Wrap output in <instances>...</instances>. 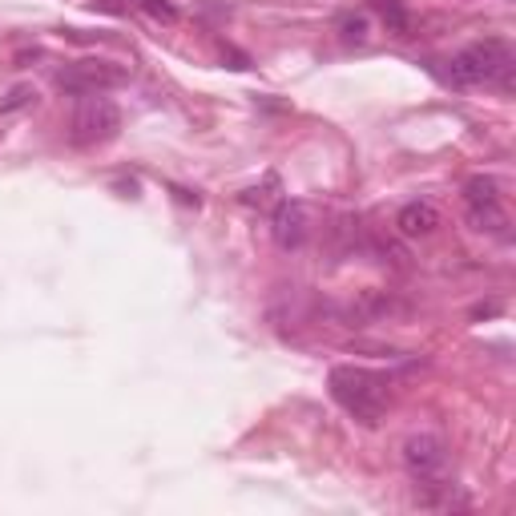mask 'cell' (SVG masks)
<instances>
[{
	"instance_id": "cell-1",
	"label": "cell",
	"mask_w": 516,
	"mask_h": 516,
	"mask_svg": "<svg viewBox=\"0 0 516 516\" xmlns=\"http://www.w3.org/2000/svg\"><path fill=\"white\" fill-rule=\"evenodd\" d=\"M331 396L343 412L356 415L367 428H375L388 412V383H383V375L364 372V367H335L331 372Z\"/></svg>"
},
{
	"instance_id": "cell-2",
	"label": "cell",
	"mask_w": 516,
	"mask_h": 516,
	"mask_svg": "<svg viewBox=\"0 0 516 516\" xmlns=\"http://www.w3.org/2000/svg\"><path fill=\"white\" fill-rule=\"evenodd\" d=\"M512 49L508 41H480V45H468L464 53L448 61V77L452 85H500V89H512Z\"/></svg>"
},
{
	"instance_id": "cell-3",
	"label": "cell",
	"mask_w": 516,
	"mask_h": 516,
	"mask_svg": "<svg viewBox=\"0 0 516 516\" xmlns=\"http://www.w3.org/2000/svg\"><path fill=\"white\" fill-rule=\"evenodd\" d=\"M121 134V110L102 94H89L77 105L73 121H69V137L73 145H105Z\"/></svg>"
},
{
	"instance_id": "cell-4",
	"label": "cell",
	"mask_w": 516,
	"mask_h": 516,
	"mask_svg": "<svg viewBox=\"0 0 516 516\" xmlns=\"http://www.w3.org/2000/svg\"><path fill=\"white\" fill-rule=\"evenodd\" d=\"M404 468L415 484H428V480H444L448 472V444L432 432H415L404 440Z\"/></svg>"
},
{
	"instance_id": "cell-5",
	"label": "cell",
	"mask_w": 516,
	"mask_h": 516,
	"mask_svg": "<svg viewBox=\"0 0 516 516\" xmlns=\"http://www.w3.org/2000/svg\"><path fill=\"white\" fill-rule=\"evenodd\" d=\"M126 69L110 65V61H81V65L65 69V73H57V89H65V94H102V89H113V85L126 81Z\"/></svg>"
},
{
	"instance_id": "cell-6",
	"label": "cell",
	"mask_w": 516,
	"mask_h": 516,
	"mask_svg": "<svg viewBox=\"0 0 516 516\" xmlns=\"http://www.w3.org/2000/svg\"><path fill=\"white\" fill-rule=\"evenodd\" d=\"M271 234L279 250H299L311 234V210L307 202H279L274 206V218H271Z\"/></svg>"
},
{
	"instance_id": "cell-7",
	"label": "cell",
	"mask_w": 516,
	"mask_h": 516,
	"mask_svg": "<svg viewBox=\"0 0 516 516\" xmlns=\"http://www.w3.org/2000/svg\"><path fill=\"white\" fill-rule=\"evenodd\" d=\"M396 230L404 238H428L440 230V210H436L432 202H423V198H415V202L399 206L396 214Z\"/></svg>"
},
{
	"instance_id": "cell-8",
	"label": "cell",
	"mask_w": 516,
	"mask_h": 516,
	"mask_svg": "<svg viewBox=\"0 0 516 516\" xmlns=\"http://www.w3.org/2000/svg\"><path fill=\"white\" fill-rule=\"evenodd\" d=\"M468 222H472V230H480V234L508 238V210H504V202L468 206Z\"/></svg>"
},
{
	"instance_id": "cell-9",
	"label": "cell",
	"mask_w": 516,
	"mask_h": 516,
	"mask_svg": "<svg viewBox=\"0 0 516 516\" xmlns=\"http://www.w3.org/2000/svg\"><path fill=\"white\" fill-rule=\"evenodd\" d=\"M488 202H500L496 178H488V174H476V178H468L464 182V206H488Z\"/></svg>"
},
{
	"instance_id": "cell-10",
	"label": "cell",
	"mask_w": 516,
	"mask_h": 516,
	"mask_svg": "<svg viewBox=\"0 0 516 516\" xmlns=\"http://www.w3.org/2000/svg\"><path fill=\"white\" fill-rule=\"evenodd\" d=\"M375 9H380L383 25L391 29L396 37H407V29H412V12L404 9V0H375Z\"/></svg>"
},
{
	"instance_id": "cell-11",
	"label": "cell",
	"mask_w": 516,
	"mask_h": 516,
	"mask_svg": "<svg viewBox=\"0 0 516 516\" xmlns=\"http://www.w3.org/2000/svg\"><path fill=\"white\" fill-rule=\"evenodd\" d=\"M367 33H372L367 17H343V20H339V37H343L348 45H364Z\"/></svg>"
},
{
	"instance_id": "cell-12",
	"label": "cell",
	"mask_w": 516,
	"mask_h": 516,
	"mask_svg": "<svg viewBox=\"0 0 516 516\" xmlns=\"http://www.w3.org/2000/svg\"><path fill=\"white\" fill-rule=\"evenodd\" d=\"M37 94H33V85H17V89H9V97L0 102V113H17L25 110V105H33Z\"/></svg>"
},
{
	"instance_id": "cell-13",
	"label": "cell",
	"mask_w": 516,
	"mask_h": 516,
	"mask_svg": "<svg viewBox=\"0 0 516 516\" xmlns=\"http://www.w3.org/2000/svg\"><path fill=\"white\" fill-rule=\"evenodd\" d=\"M274 190H279V178H266V186H250L242 190V206H271Z\"/></svg>"
},
{
	"instance_id": "cell-14",
	"label": "cell",
	"mask_w": 516,
	"mask_h": 516,
	"mask_svg": "<svg viewBox=\"0 0 516 516\" xmlns=\"http://www.w3.org/2000/svg\"><path fill=\"white\" fill-rule=\"evenodd\" d=\"M137 4H142L153 20H161V25H174V20H178V9H174L169 0H137Z\"/></svg>"
}]
</instances>
